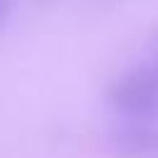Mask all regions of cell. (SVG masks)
Segmentation results:
<instances>
[{
    "instance_id": "6da1fadb",
    "label": "cell",
    "mask_w": 158,
    "mask_h": 158,
    "mask_svg": "<svg viewBox=\"0 0 158 158\" xmlns=\"http://www.w3.org/2000/svg\"><path fill=\"white\" fill-rule=\"evenodd\" d=\"M109 104L116 116L158 118V67H136L118 77L109 89Z\"/></svg>"
},
{
    "instance_id": "7a4b0ae2",
    "label": "cell",
    "mask_w": 158,
    "mask_h": 158,
    "mask_svg": "<svg viewBox=\"0 0 158 158\" xmlns=\"http://www.w3.org/2000/svg\"><path fill=\"white\" fill-rule=\"evenodd\" d=\"M109 146L121 158H153L158 153V118L118 116L109 131Z\"/></svg>"
},
{
    "instance_id": "3957f363",
    "label": "cell",
    "mask_w": 158,
    "mask_h": 158,
    "mask_svg": "<svg viewBox=\"0 0 158 158\" xmlns=\"http://www.w3.org/2000/svg\"><path fill=\"white\" fill-rule=\"evenodd\" d=\"M151 64H156L158 67V37L153 40V44H151Z\"/></svg>"
},
{
    "instance_id": "277c9868",
    "label": "cell",
    "mask_w": 158,
    "mask_h": 158,
    "mask_svg": "<svg viewBox=\"0 0 158 158\" xmlns=\"http://www.w3.org/2000/svg\"><path fill=\"white\" fill-rule=\"evenodd\" d=\"M7 10H10V0H0V22L7 17Z\"/></svg>"
},
{
    "instance_id": "5b68a950",
    "label": "cell",
    "mask_w": 158,
    "mask_h": 158,
    "mask_svg": "<svg viewBox=\"0 0 158 158\" xmlns=\"http://www.w3.org/2000/svg\"><path fill=\"white\" fill-rule=\"evenodd\" d=\"M35 2H37V5H52L54 0H35Z\"/></svg>"
}]
</instances>
